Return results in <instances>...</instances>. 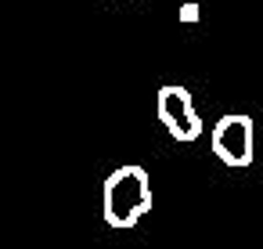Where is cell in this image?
Listing matches in <instances>:
<instances>
[{
    "mask_svg": "<svg viewBox=\"0 0 263 249\" xmlns=\"http://www.w3.org/2000/svg\"><path fill=\"white\" fill-rule=\"evenodd\" d=\"M180 22H198V4H195V0L180 4Z\"/></svg>",
    "mask_w": 263,
    "mask_h": 249,
    "instance_id": "4",
    "label": "cell"
},
{
    "mask_svg": "<svg viewBox=\"0 0 263 249\" xmlns=\"http://www.w3.org/2000/svg\"><path fill=\"white\" fill-rule=\"evenodd\" d=\"M152 209V181L144 166H119L105 181V220L108 227H134Z\"/></svg>",
    "mask_w": 263,
    "mask_h": 249,
    "instance_id": "1",
    "label": "cell"
},
{
    "mask_svg": "<svg viewBox=\"0 0 263 249\" xmlns=\"http://www.w3.org/2000/svg\"><path fill=\"white\" fill-rule=\"evenodd\" d=\"M155 101H159V105H155V109H159V123L166 127L170 137H177V141H195V137L202 134V116L195 112V101H191L187 87L170 83V87L159 91Z\"/></svg>",
    "mask_w": 263,
    "mask_h": 249,
    "instance_id": "3",
    "label": "cell"
},
{
    "mask_svg": "<svg viewBox=\"0 0 263 249\" xmlns=\"http://www.w3.org/2000/svg\"><path fill=\"white\" fill-rule=\"evenodd\" d=\"M252 119L245 112L220 116L213 127V155L223 166H249L252 163Z\"/></svg>",
    "mask_w": 263,
    "mask_h": 249,
    "instance_id": "2",
    "label": "cell"
}]
</instances>
